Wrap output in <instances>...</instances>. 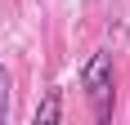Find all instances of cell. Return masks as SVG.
Returning a JSON list of instances; mask_svg holds the SVG:
<instances>
[{
  "label": "cell",
  "instance_id": "3957f363",
  "mask_svg": "<svg viewBox=\"0 0 130 125\" xmlns=\"http://www.w3.org/2000/svg\"><path fill=\"white\" fill-rule=\"evenodd\" d=\"M9 103H13V76H9V67L0 62V125L9 121Z\"/></svg>",
  "mask_w": 130,
  "mask_h": 125
},
{
  "label": "cell",
  "instance_id": "7a4b0ae2",
  "mask_svg": "<svg viewBox=\"0 0 130 125\" xmlns=\"http://www.w3.org/2000/svg\"><path fill=\"white\" fill-rule=\"evenodd\" d=\"M58 116H63V89H50V94H45V103L36 107V116H31V121H36V125H54Z\"/></svg>",
  "mask_w": 130,
  "mask_h": 125
},
{
  "label": "cell",
  "instance_id": "6da1fadb",
  "mask_svg": "<svg viewBox=\"0 0 130 125\" xmlns=\"http://www.w3.org/2000/svg\"><path fill=\"white\" fill-rule=\"evenodd\" d=\"M81 89H85V98H90L94 116L108 121L112 116V94H117V72H112V54H90L85 67H81Z\"/></svg>",
  "mask_w": 130,
  "mask_h": 125
}]
</instances>
